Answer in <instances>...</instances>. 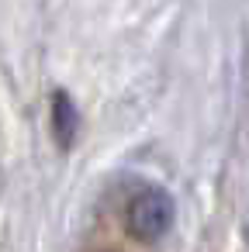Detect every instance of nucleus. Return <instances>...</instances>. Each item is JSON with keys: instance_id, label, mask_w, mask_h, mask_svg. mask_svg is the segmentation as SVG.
I'll return each mask as SVG.
<instances>
[{"instance_id": "2", "label": "nucleus", "mask_w": 249, "mask_h": 252, "mask_svg": "<svg viewBox=\"0 0 249 252\" xmlns=\"http://www.w3.org/2000/svg\"><path fill=\"white\" fill-rule=\"evenodd\" d=\"M76 128H80V118H76V107H73V100H70V94H56L52 97V131H56V142L66 149V145H73V138H76Z\"/></svg>"}, {"instance_id": "1", "label": "nucleus", "mask_w": 249, "mask_h": 252, "mask_svg": "<svg viewBox=\"0 0 249 252\" xmlns=\"http://www.w3.org/2000/svg\"><path fill=\"white\" fill-rule=\"evenodd\" d=\"M125 224L132 231V238L139 242H156L170 231L173 224V200L163 190H142L132 197L128 211H125Z\"/></svg>"}]
</instances>
